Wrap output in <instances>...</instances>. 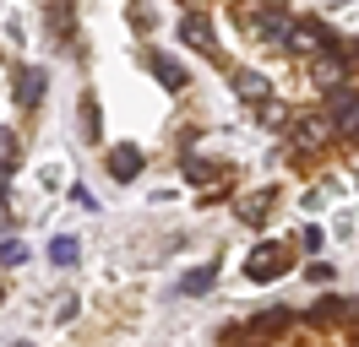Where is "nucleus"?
Listing matches in <instances>:
<instances>
[{"mask_svg": "<svg viewBox=\"0 0 359 347\" xmlns=\"http://www.w3.org/2000/svg\"><path fill=\"white\" fill-rule=\"evenodd\" d=\"M267 206H272V190H256V195H245V206H240V212H245V222H262Z\"/></svg>", "mask_w": 359, "mask_h": 347, "instance_id": "obj_14", "label": "nucleus"}, {"mask_svg": "<svg viewBox=\"0 0 359 347\" xmlns=\"http://www.w3.org/2000/svg\"><path fill=\"white\" fill-rule=\"evenodd\" d=\"M44 27L55 43L76 38V0H44Z\"/></svg>", "mask_w": 359, "mask_h": 347, "instance_id": "obj_4", "label": "nucleus"}, {"mask_svg": "<svg viewBox=\"0 0 359 347\" xmlns=\"http://www.w3.org/2000/svg\"><path fill=\"white\" fill-rule=\"evenodd\" d=\"M311 76H316V82H327L332 92H337V87H348V82H343V76H348V60H343V49H337V55H321V60L311 65Z\"/></svg>", "mask_w": 359, "mask_h": 347, "instance_id": "obj_9", "label": "nucleus"}, {"mask_svg": "<svg viewBox=\"0 0 359 347\" xmlns=\"http://www.w3.org/2000/svg\"><path fill=\"white\" fill-rule=\"evenodd\" d=\"M142 163H147V157H142V147H136V141H120V147H109V174L120 179V185H131L136 174H142Z\"/></svg>", "mask_w": 359, "mask_h": 347, "instance_id": "obj_6", "label": "nucleus"}, {"mask_svg": "<svg viewBox=\"0 0 359 347\" xmlns=\"http://www.w3.org/2000/svg\"><path fill=\"white\" fill-rule=\"evenodd\" d=\"M147 71L158 76V87H163V92H185V87H191V71H185L180 60H169L163 49H147Z\"/></svg>", "mask_w": 359, "mask_h": 347, "instance_id": "obj_5", "label": "nucleus"}, {"mask_svg": "<svg viewBox=\"0 0 359 347\" xmlns=\"http://www.w3.org/2000/svg\"><path fill=\"white\" fill-rule=\"evenodd\" d=\"M17 347H33V342H17Z\"/></svg>", "mask_w": 359, "mask_h": 347, "instance_id": "obj_17", "label": "nucleus"}, {"mask_svg": "<svg viewBox=\"0 0 359 347\" xmlns=\"http://www.w3.org/2000/svg\"><path fill=\"white\" fill-rule=\"evenodd\" d=\"M327 130L359 141V92H354V87H337V92H332V104H327Z\"/></svg>", "mask_w": 359, "mask_h": 347, "instance_id": "obj_2", "label": "nucleus"}, {"mask_svg": "<svg viewBox=\"0 0 359 347\" xmlns=\"http://www.w3.org/2000/svg\"><path fill=\"white\" fill-rule=\"evenodd\" d=\"M11 169H17V136H11V130H0V185L11 179Z\"/></svg>", "mask_w": 359, "mask_h": 347, "instance_id": "obj_13", "label": "nucleus"}, {"mask_svg": "<svg viewBox=\"0 0 359 347\" xmlns=\"http://www.w3.org/2000/svg\"><path fill=\"white\" fill-rule=\"evenodd\" d=\"M82 136H88V141H98V104H93V98H82Z\"/></svg>", "mask_w": 359, "mask_h": 347, "instance_id": "obj_16", "label": "nucleus"}, {"mask_svg": "<svg viewBox=\"0 0 359 347\" xmlns=\"http://www.w3.org/2000/svg\"><path fill=\"white\" fill-rule=\"evenodd\" d=\"M212 282H218V266H196V271H185V277H180V293H185V299H196V293H207Z\"/></svg>", "mask_w": 359, "mask_h": 347, "instance_id": "obj_11", "label": "nucleus"}, {"mask_svg": "<svg viewBox=\"0 0 359 347\" xmlns=\"http://www.w3.org/2000/svg\"><path fill=\"white\" fill-rule=\"evenodd\" d=\"M245 27H250L262 43H278V49H294V33H299V27L278 11V6H267V11H245Z\"/></svg>", "mask_w": 359, "mask_h": 347, "instance_id": "obj_1", "label": "nucleus"}, {"mask_svg": "<svg viewBox=\"0 0 359 347\" xmlns=\"http://www.w3.org/2000/svg\"><path fill=\"white\" fill-rule=\"evenodd\" d=\"M39 98H44V71H39V65H22V71H17V104L33 108Z\"/></svg>", "mask_w": 359, "mask_h": 347, "instance_id": "obj_10", "label": "nucleus"}, {"mask_svg": "<svg viewBox=\"0 0 359 347\" xmlns=\"http://www.w3.org/2000/svg\"><path fill=\"white\" fill-rule=\"evenodd\" d=\"M234 92H240L245 104H267L272 82H267V76H262V71H250V65H240V71H234Z\"/></svg>", "mask_w": 359, "mask_h": 347, "instance_id": "obj_8", "label": "nucleus"}, {"mask_svg": "<svg viewBox=\"0 0 359 347\" xmlns=\"http://www.w3.org/2000/svg\"><path fill=\"white\" fill-rule=\"evenodd\" d=\"M180 38L191 43V49H202V55H218V43H212V22L202 11H185L180 17Z\"/></svg>", "mask_w": 359, "mask_h": 347, "instance_id": "obj_7", "label": "nucleus"}, {"mask_svg": "<svg viewBox=\"0 0 359 347\" xmlns=\"http://www.w3.org/2000/svg\"><path fill=\"white\" fill-rule=\"evenodd\" d=\"M283 271H289V250H283V244H262V250L245 260V277L250 282H278Z\"/></svg>", "mask_w": 359, "mask_h": 347, "instance_id": "obj_3", "label": "nucleus"}, {"mask_svg": "<svg viewBox=\"0 0 359 347\" xmlns=\"http://www.w3.org/2000/svg\"><path fill=\"white\" fill-rule=\"evenodd\" d=\"M0 260H6V266H22V260H27V244H22V239H6V244H0Z\"/></svg>", "mask_w": 359, "mask_h": 347, "instance_id": "obj_15", "label": "nucleus"}, {"mask_svg": "<svg viewBox=\"0 0 359 347\" xmlns=\"http://www.w3.org/2000/svg\"><path fill=\"white\" fill-rule=\"evenodd\" d=\"M76 255H82V244H76L71 234L49 239V260H55V266H76Z\"/></svg>", "mask_w": 359, "mask_h": 347, "instance_id": "obj_12", "label": "nucleus"}]
</instances>
